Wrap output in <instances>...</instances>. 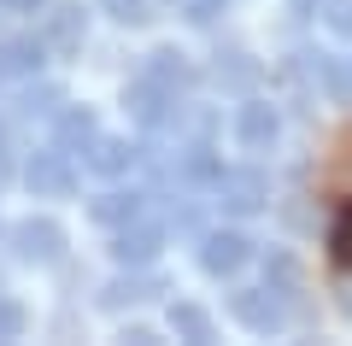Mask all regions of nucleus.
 <instances>
[{"label": "nucleus", "mask_w": 352, "mask_h": 346, "mask_svg": "<svg viewBox=\"0 0 352 346\" xmlns=\"http://www.w3.org/2000/svg\"><path fill=\"white\" fill-rule=\"evenodd\" d=\"M0 6H6V12H36L41 0H0Z\"/></svg>", "instance_id": "obj_21"}, {"label": "nucleus", "mask_w": 352, "mask_h": 346, "mask_svg": "<svg viewBox=\"0 0 352 346\" xmlns=\"http://www.w3.org/2000/svg\"><path fill=\"white\" fill-rule=\"evenodd\" d=\"M153 294H159V282H153V276H135V282H118L112 294H106V305H124V299L141 305V299H153Z\"/></svg>", "instance_id": "obj_16"}, {"label": "nucleus", "mask_w": 352, "mask_h": 346, "mask_svg": "<svg viewBox=\"0 0 352 346\" xmlns=\"http://www.w3.org/2000/svg\"><path fill=\"white\" fill-rule=\"evenodd\" d=\"M41 53H47V41H0V83L36 76L41 71Z\"/></svg>", "instance_id": "obj_8"}, {"label": "nucleus", "mask_w": 352, "mask_h": 346, "mask_svg": "<svg viewBox=\"0 0 352 346\" xmlns=\"http://www.w3.org/2000/svg\"><path fill=\"white\" fill-rule=\"evenodd\" d=\"M276 111L264 106V100H247V106H241V118H235V136H241V147L247 153H264L270 147V141H276Z\"/></svg>", "instance_id": "obj_6"}, {"label": "nucleus", "mask_w": 352, "mask_h": 346, "mask_svg": "<svg viewBox=\"0 0 352 346\" xmlns=\"http://www.w3.org/2000/svg\"><path fill=\"white\" fill-rule=\"evenodd\" d=\"M247 259H252V241L235 235V229H217V235H206V247H200V270L206 276H235Z\"/></svg>", "instance_id": "obj_4"}, {"label": "nucleus", "mask_w": 352, "mask_h": 346, "mask_svg": "<svg viewBox=\"0 0 352 346\" xmlns=\"http://www.w3.org/2000/svg\"><path fill=\"white\" fill-rule=\"evenodd\" d=\"M159 247H164V223H153V217H135L118 229V259L124 264H147Z\"/></svg>", "instance_id": "obj_5"}, {"label": "nucleus", "mask_w": 352, "mask_h": 346, "mask_svg": "<svg viewBox=\"0 0 352 346\" xmlns=\"http://www.w3.org/2000/svg\"><path fill=\"white\" fill-rule=\"evenodd\" d=\"M212 194H217L223 211L247 217V211H258L264 199H270V182H264V171H217L212 176Z\"/></svg>", "instance_id": "obj_2"}, {"label": "nucleus", "mask_w": 352, "mask_h": 346, "mask_svg": "<svg viewBox=\"0 0 352 346\" xmlns=\"http://www.w3.org/2000/svg\"><path fill=\"white\" fill-rule=\"evenodd\" d=\"M212 76H217L223 88H252V83H258V65H252L247 53H217Z\"/></svg>", "instance_id": "obj_13"}, {"label": "nucleus", "mask_w": 352, "mask_h": 346, "mask_svg": "<svg viewBox=\"0 0 352 346\" xmlns=\"http://www.w3.org/2000/svg\"><path fill=\"white\" fill-rule=\"evenodd\" d=\"M141 76H153V83H164V88H188V59H182V53H170V47H164V53H153V59H147V71H141Z\"/></svg>", "instance_id": "obj_12"}, {"label": "nucleus", "mask_w": 352, "mask_h": 346, "mask_svg": "<svg viewBox=\"0 0 352 346\" xmlns=\"http://www.w3.org/2000/svg\"><path fill=\"white\" fill-rule=\"evenodd\" d=\"M18 334H24V305L0 299V340H18Z\"/></svg>", "instance_id": "obj_19"}, {"label": "nucleus", "mask_w": 352, "mask_h": 346, "mask_svg": "<svg viewBox=\"0 0 352 346\" xmlns=\"http://www.w3.org/2000/svg\"><path fill=\"white\" fill-rule=\"evenodd\" d=\"M323 18H329V30L352 36V0H323Z\"/></svg>", "instance_id": "obj_20"}, {"label": "nucleus", "mask_w": 352, "mask_h": 346, "mask_svg": "<svg viewBox=\"0 0 352 346\" xmlns=\"http://www.w3.org/2000/svg\"><path fill=\"white\" fill-rule=\"evenodd\" d=\"M141 211H147L141 194H106V199H94V217H100V223H135Z\"/></svg>", "instance_id": "obj_14"}, {"label": "nucleus", "mask_w": 352, "mask_h": 346, "mask_svg": "<svg viewBox=\"0 0 352 346\" xmlns=\"http://www.w3.org/2000/svg\"><path fill=\"white\" fill-rule=\"evenodd\" d=\"M118 24H147V0H100Z\"/></svg>", "instance_id": "obj_18"}, {"label": "nucleus", "mask_w": 352, "mask_h": 346, "mask_svg": "<svg viewBox=\"0 0 352 346\" xmlns=\"http://www.w3.org/2000/svg\"><path fill=\"white\" fill-rule=\"evenodd\" d=\"M329 247H335V264H340V270H352V211H346V217L335 223V235H329Z\"/></svg>", "instance_id": "obj_17"}, {"label": "nucleus", "mask_w": 352, "mask_h": 346, "mask_svg": "<svg viewBox=\"0 0 352 346\" xmlns=\"http://www.w3.org/2000/svg\"><path fill=\"white\" fill-rule=\"evenodd\" d=\"M0 176H6V141H0Z\"/></svg>", "instance_id": "obj_22"}, {"label": "nucleus", "mask_w": 352, "mask_h": 346, "mask_svg": "<svg viewBox=\"0 0 352 346\" xmlns=\"http://www.w3.org/2000/svg\"><path fill=\"white\" fill-rule=\"evenodd\" d=\"M24 182L36 188V194H47V199L71 194V188H76V164H71V153H65V147L36 153V159H30V171H24Z\"/></svg>", "instance_id": "obj_3"}, {"label": "nucleus", "mask_w": 352, "mask_h": 346, "mask_svg": "<svg viewBox=\"0 0 352 346\" xmlns=\"http://www.w3.org/2000/svg\"><path fill=\"white\" fill-rule=\"evenodd\" d=\"M94 136H100V124H94L88 111H76V106H71V111H59V147H65V153H71V147L82 153Z\"/></svg>", "instance_id": "obj_11"}, {"label": "nucleus", "mask_w": 352, "mask_h": 346, "mask_svg": "<svg viewBox=\"0 0 352 346\" xmlns=\"http://www.w3.org/2000/svg\"><path fill=\"white\" fill-rule=\"evenodd\" d=\"M229 311H235V323H247L252 334H276L282 323H288V299H282L276 288H241V294L229 299Z\"/></svg>", "instance_id": "obj_1"}, {"label": "nucleus", "mask_w": 352, "mask_h": 346, "mask_svg": "<svg viewBox=\"0 0 352 346\" xmlns=\"http://www.w3.org/2000/svg\"><path fill=\"white\" fill-rule=\"evenodd\" d=\"M129 164H135V147H129V141H112V136H94V141H88V171L124 176Z\"/></svg>", "instance_id": "obj_9"}, {"label": "nucleus", "mask_w": 352, "mask_h": 346, "mask_svg": "<svg viewBox=\"0 0 352 346\" xmlns=\"http://www.w3.org/2000/svg\"><path fill=\"white\" fill-rule=\"evenodd\" d=\"M18 252H24V259L30 264H53V259H59V252H65V235H59V223H47V217H41V223H18Z\"/></svg>", "instance_id": "obj_7"}, {"label": "nucleus", "mask_w": 352, "mask_h": 346, "mask_svg": "<svg viewBox=\"0 0 352 346\" xmlns=\"http://www.w3.org/2000/svg\"><path fill=\"white\" fill-rule=\"evenodd\" d=\"M47 47H59V53H76L82 47V6H53L47 12Z\"/></svg>", "instance_id": "obj_10"}, {"label": "nucleus", "mask_w": 352, "mask_h": 346, "mask_svg": "<svg viewBox=\"0 0 352 346\" xmlns=\"http://www.w3.org/2000/svg\"><path fill=\"white\" fill-rule=\"evenodd\" d=\"M170 329L188 334V340H212V317H206L200 305H176V311H170Z\"/></svg>", "instance_id": "obj_15"}]
</instances>
